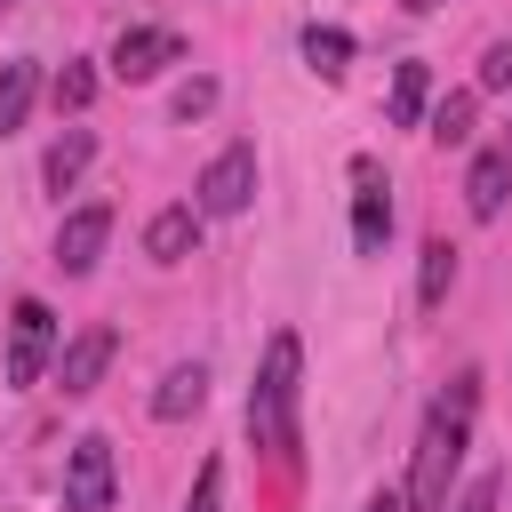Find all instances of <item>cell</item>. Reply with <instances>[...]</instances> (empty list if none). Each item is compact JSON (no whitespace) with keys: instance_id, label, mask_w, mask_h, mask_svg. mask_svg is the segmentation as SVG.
I'll use <instances>...</instances> for the list:
<instances>
[{"instance_id":"cell-5","label":"cell","mask_w":512,"mask_h":512,"mask_svg":"<svg viewBox=\"0 0 512 512\" xmlns=\"http://www.w3.org/2000/svg\"><path fill=\"white\" fill-rule=\"evenodd\" d=\"M56 352H64V344H56V312H48L40 296H24V304L8 312V384H40Z\"/></svg>"},{"instance_id":"cell-2","label":"cell","mask_w":512,"mask_h":512,"mask_svg":"<svg viewBox=\"0 0 512 512\" xmlns=\"http://www.w3.org/2000/svg\"><path fill=\"white\" fill-rule=\"evenodd\" d=\"M296 384H304V344H296V328H272L256 384H248V440L272 456H296Z\"/></svg>"},{"instance_id":"cell-22","label":"cell","mask_w":512,"mask_h":512,"mask_svg":"<svg viewBox=\"0 0 512 512\" xmlns=\"http://www.w3.org/2000/svg\"><path fill=\"white\" fill-rule=\"evenodd\" d=\"M168 112H176V120H208V112H216V80H184Z\"/></svg>"},{"instance_id":"cell-20","label":"cell","mask_w":512,"mask_h":512,"mask_svg":"<svg viewBox=\"0 0 512 512\" xmlns=\"http://www.w3.org/2000/svg\"><path fill=\"white\" fill-rule=\"evenodd\" d=\"M496 88H512V40H488V48H480V80H472V96H496Z\"/></svg>"},{"instance_id":"cell-15","label":"cell","mask_w":512,"mask_h":512,"mask_svg":"<svg viewBox=\"0 0 512 512\" xmlns=\"http://www.w3.org/2000/svg\"><path fill=\"white\" fill-rule=\"evenodd\" d=\"M32 96H40V64H32V56H8V64H0V136L24 128Z\"/></svg>"},{"instance_id":"cell-18","label":"cell","mask_w":512,"mask_h":512,"mask_svg":"<svg viewBox=\"0 0 512 512\" xmlns=\"http://www.w3.org/2000/svg\"><path fill=\"white\" fill-rule=\"evenodd\" d=\"M472 112H480V96H472V88H456V96H440V104L424 112V128H432V144H464V136H472Z\"/></svg>"},{"instance_id":"cell-24","label":"cell","mask_w":512,"mask_h":512,"mask_svg":"<svg viewBox=\"0 0 512 512\" xmlns=\"http://www.w3.org/2000/svg\"><path fill=\"white\" fill-rule=\"evenodd\" d=\"M360 512H408V504H400V488H376V496H368Z\"/></svg>"},{"instance_id":"cell-27","label":"cell","mask_w":512,"mask_h":512,"mask_svg":"<svg viewBox=\"0 0 512 512\" xmlns=\"http://www.w3.org/2000/svg\"><path fill=\"white\" fill-rule=\"evenodd\" d=\"M0 8H16V0H0Z\"/></svg>"},{"instance_id":"cell-14","label":"cell","mask_w":512,"mask_h":512,"mask_svg":"<svg viewBox=\"0 0 512 512\" xmlns=\"http://www.w3.org/2000/svg\"><path fill=\"white\" fill-rule=\"evenodd\" d=\"M88 160H96V136H88V128H64V136L48 144V160H40V184H48V192H72V184L88 176Z\"/></svg>"},{"instance_id":"cell-1","label":"cell","mask_w":512,"mask_h":512,"mask_svg":"<svg viewBox=\"0 0 512 512\" xmlns=\"http://www.w3.org/2000/svg\"><path fill=\"white\" fill-rule=\"evenodd\" d=\"M472 400H480V376H456L440 400H432V416H424V432H416V464H408V512H448V488H456V472H464V448H472Z\"/></svg>"},{"instance_id":"cell-16","label":"cell","mask_w":512,"mask_h":512,"mask_svg":"<svg viewBox=\"0 0 512 512\" xmlns=\"http://www.w3.org/2000/svg\"><path fill=\"white\" fill-rule=\"evenodd\" d=\"M448 288H456V248H448V240H424V264H416V304H424V312H440V304H448Z\"/></svg>"},{"instance_id":"cell-4","label":"cell","mask_w":512,"mask_h":512,"mask_svg":"<svg viewBox=\"0 0 512 512\" xmlns=\"http://www.w3.org/2000/svg\"><path fill=\"white\" fill-rule=\"evenodd\" d=\"M112 488H120L112 440L104 432H80L72 456H64V512H112Z\"/></svg>"},{"instance_id":"cell-26","label":"cell","mask_w":512,"mask_h":512,"mask_svg":"<svg viewBox=\"0 0 512 512\" xmlns=\"http://www.w3.org/2000/svg\"><path fill=\"white\" fill-rule=\"evenodd\" d=\"M504 152H512V136H504Z\"/></svg>"},{"instance_id":"cell-23","label":"cell","mask_w":512,"mask_h":512,"mask_svg":"<svg viewBox=\"0 0 512 512\" xmlns=\"http://www.w3.org/2000/svg\"><path fill=\"white\" fill-rule=\"evenodd\" d=\"M448 512H496V472H480V480H464V488L448 496Z\"/></svg>"},{"instance_id":"cell-11","label":"cell","mask_w":512,"mask_h":512,"mask_svg":"<svg viewBox=\"0 0 512 512\" xmlns=\"http://www.w3.org/2000/svg\"><path fill=\"white\" fill-rule=\"evenodd\" d=\"M192 248H200V208H192V200H176V208H160V216L144 224V256H152V264H184Z\"/></svg>"},{"instance_id":"cell-12","label":"cell","mask_w":512,"mask_h":512,"mask_svg":"<svg viewBox=\"0 0 512 512\" xmlns=\"http://www.w3.org/2000/svg\"><path fill=\"white\" fill-rule=\"evenodd\" d=\"M200 400H208V368H200V360H176V368L160 376V392H152V416H160V424H184Z\"/></svg>"},{"instance_id":"cell-7","label":"cell","mask_w":512,"mask_h":512,"mask_svg":"<svg viewBox=\"0 0 512 512\" xmlns=\"http://www.w3.org/2000/svg\"><path fill=\"white\" fill-rule=\"evenodd\" d=\"M168 64H184V32L168 24H136L112 40V80H160Z\"/></svg>"},{"instance_id":"cell-13","label":"cell","mask_w":512,"mask_h":512,"mask_svg":"<svg viewBox=\"0 0 512 512\" xmlns=\"http://www.w3.org/2000/svg\"><path fill=\"white\" fill-rule=\"evenodd\" d=\"M424 112H432V72H424V64H392L384 120H392V128H424Z\"/></svg>"},{"instance_id":"cell-3","label":"cell","mask_w":512,"mask_h":512,"mask_svg":"<svg viewBox=\"0 0 512 512\" xmlns=\"http://www.w3.org/2000/svg\"><path fill=\"white\" fill-rule=\"evenodd\" d=\"M248 200H256V144H224V152L200 168L192 208H200V224H208V216H240Z\"/></svg>"},{"instance_id":"cell-25","label":"cell","mask_w":512,"mask_h":512,"mask_svg":"<svg viewBox=\"0 0 512 512\" xmlns=\"http://www.w3.org/2000/svg\"><path fill=\"white\" fill-rule=\"evenodd\" d=\"M400 8H408V16H432V8H440V0H400Z\"/></svg>"},{"instance_id":"cell-19","label":"cell","mask_w":512,"mask_h":512,"mask_svg":"<svg viewBox=\"0 0 512 512\" xmlns=\"http://www.w3.org/2000/svg\"><path fill=\"white\" fill-rule=\"evenodd\" d=\"M48 96H56V112H88V104H96V72H88V64H64Z\"/></svg>"},{"instance_id":"cell-10","label":"cell","mask_w":512,"mask_h":512,"mask_svg":"<svg viewBox=\"0 0 512 512\" xmlns=\"http://www.w3.org/2000/svg\"><path fill=\"white\" fill-rule=\"evenodd\" d=\"M504 200H512V152L496 144V152H480V160H472V176H464V208H472L480 224H496V216H504Z\"/></svg>"},{"instance_id":"cell-21","label":"cell","mask_w":512,"mask_h":512,"mask_svg":"<svg viewBox=\"0 0 512 512\" xmlns=\"http://www.w3.org/2000/svg\"><path fill=\"white\" fill-rule=\"evenodd\" d=\"M184 512H224V456H208V464H200V480H192Z\"/></svg>"},{"instance_id":"cell-9","label":"cell","mask_w":512,"mask_h":512,"mask_svg":"<svg viewBox=\"0 0 512 512\" xmlns=\"http://www.w3.org/2000/svg\"><path fill=\"white\" fill-rule=\"evenodd\" d=\"M104 240H112V208L96 200V208H72L64 224H56V272H96V256H104Z\"/></svg>"},{"instance_id":"cell-6","label":"cell","mask_w":512,"mask_h":512,"mask_svg":"<svg viewBox=\"0 0 512 512\" xmlns=\"http://www.w3.org/2000/svg\"><path fill=\"white\" fill-rule=\"evenodd\" d=\"M384 240H392V192H384V168L360 152L352 160V248L384 256Z\"/></svg>"},{"instance_id":"cell-8","label":"cell","mask_w":512,"mask_h":512,"mask_svg":"<svg viewBox=\"0 0 512 512\" xmlns=\"http://www.w3.org/2000/svg\"><path fill=\"white\" fill-rule=\"evenodd\" d=\"M112 352H120V336H112V328H80V336L56 352V384H64V400H88V392L104 384Z\"/></svg>"},{"instance_id":"cell-17","label":"cell","mask_w":512,"mask_h":512,"mask_svg":"<svg viewBox=\"0 0 512 512\" xmlns=\"http://www.w3.org/2000/svg\"><path fill=\"white\" fill-rule=\"evenodd\" d=\"M304 64H312L320 80H336V72L352 64V32H336V24H304Z\"/></svg>"}]
</instances>
